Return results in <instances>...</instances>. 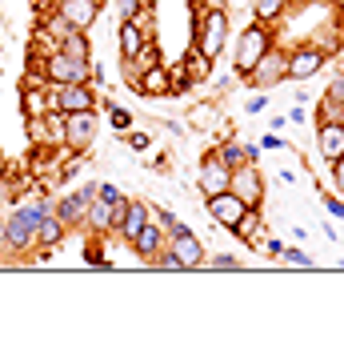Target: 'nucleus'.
Returning <instances> with one entry per match:
<instances>
[{"label":"nucleus","instance_id":"ea45409f","mask_svg":"<svg viewBox=\"0 0 344 353\" xmlns=\"http://www.w3.org/2000/svg\"><path fill=\"white\" fill-rule=\"evenodd\" d=\"M341 77H344V72H341Z\"/></svg>","mask_w":344,"mask_h":353},{"label":"nucleus","instance_id":"1a4fd4ad","mask_svg":"<svg viewBox=\"0 0 344 353\" xmlns=\"http://www.w3.org/2000/svg\"><path fill=\"white\" fill-rule=\"evenodd\" d=\"M92 137H96V109L88 112H65V145L68 149H88L92 145Z\"/></svg>","mask_w":344,"mask_h":353},{"label":"nucleus","instance_id":"4c0bfd02","mask_svg":"<svg viewBox=\"0 0 344 353\" xmlns=\"http://www.w3.org/2000/svg\"><path fill=\"white\" fill-rule=\"evenodd\" d=\"M332 4H341V8H344V0H332Z\"/></svg>","mask_w":344,"mask_h":353},{"label":"nucleus","instance_id":"4468645a","mask_svg":"<svg viewBox=\"0 0 344 353\" xmlns=\"http://www.w3.org/2000/svg\"><path fill=\"white\" fill-rule=\"evenodd\" d=\"M169 253L176 257V261H180V269H196V265L204 261V245L196 241L189 229H176V233H172Z\"/></svg>","mask_w":344,"mask_h":353},{"label":"nucleus","instance_id":"ddd939ff","mask_svg":"<svg viewBox=\"0 0 344 353\" xmlns=\"http://www.w3.org/2000/svg\"><path fill=\"white\" fill-rule=\"evenodd\" d=\"M129 201V197H125ZM125 201H105V197H92L88 201V213H85V225L88 229H96V233H105V229H116V217H120V209H125Z\"/></svg>","mask_w":344,"mask_h":353},{"label":"nucleus","instance_id":"f704fd0d","mask_svg":"<svg viewBox=\"0 0 344 353\" xmlns=\"http://www.w3.org/2000/svg\"><path fill=\"white\" fill-rule=\"evenodd\" d=\"M196 4H204V8H224V0H196Z\"/></svg>","mask_w":344,"mask_h":353},{"label":"nucleus","instance_id":"e433bc0d","mask_svg":"<svg viewBox=\"0 0 344 353\" xmlns=\"http://www.w3.org/2000/svg\"><path fill=\"white\" fill-rule=\"evenodd\" d=\"M0 245H4V229H0Z\"/></svg>","mask_w":344,"mask_h":353},{"label":"nucleus","instance_id":"7c9ffc66","mask_svg":"<svg viewBox=\"0 0 344 353\" xmlns=\"http://www.w3.org/2000/svg\"><path fill=\"white\" fill-rule=\"evenodd\" d=\"M108 117H112V129H129V125H132V117L125 109H112Z\"/></svg>","mask_w":344,"mask_h":353},{"label":"nucleus","instance_id":"dca6fc26","mask_svg":"<svg viewBox=\"0 0 344 353\" xmlns=\"http://www.w3.org/2000/svg\"><path fill=\"white\" fill-rule=\"evenodd\" d=\"M120 57L125 61H132V57H140L144 52V44H149V32L136 24V17H120Z\"/></svg>","mask_w":344,"mask_h":353},{"label":"nucleus","instance_id":"6e6552de","mask_svg":"<svg viewBox=\"0 0 344 353\" xmlns=\"http://www.w3.org/2000/svg\"><path fill=\"white\" fill-rule=\"evenodd\" d=\"M284 77H288V52H280V48H268L257 65H252V72H248V81H252L257 88L277 85V81H284Z\"/></svg>","mask_w":344,"mask_h":353},{"label":"nucleus","instance_id":"58836bf2","mask_svg":"<svg viewBox=\"0 0 344 353\" xmlns=\"http://www.w3.org/2000/svg\"><path fill=\"white\" fill-rule=\"evenodd\" d=\"M92 4H105V0H92Z\"/></svg>","mask_w":344,"mask_h":353},{"label":"nucleus","instance_id":"412c9836","mask_svg":"<svg viewBox=\"0 0 344 353\" xmlns=\"http://www.w3.org/2000/svg\"><path fill=\"white\" fill-rule=\"evenodd\" d=\"M65 221L56 217V213H52V209H44V217H41V225H36V245H41V249H52V245H61L65 241Z\"/></svg>","mask_w":344,"mask_h":353},{"label":"nucleus","instance_id":"c9c22d12","mask_svg":"<svg viewBox=\"0 0 344 353\" xmlns=\"http://www.w3.org/2000/svg\"><path fill=\"white\" fill-rule=\"evenodd\" d=\"M44 4H61V0H44Z\"/></svg>","mask_w":344,"mask_h":353},{"label":"nucleus","instance_id":"39448f33","mask_svg":"<svg viewBox=\"0 0 344 353\" xmlns=\"http://www.w3.org/2000/svg\"><path fill=\"white\" fill-rule=\"evenodd\" d=\"M268 48H272V37H268L264 24H252L248 32H240V44H237V72L240 77H248L252 65H257Z\"/></svg>","mask_w":344,"mask_h":353},{"label":"nucleus","instance_id":"20e7f679","mask_svg":"<svg viewBox=\"0 0 344 353\" xmlns=\"http://www.w3.org/2000/svg\"><path fill=\"white\" fill-rule=\"evenodd\" d=\"M48 109L56 112H88L96 109V92L85 85H48Z\"/></svg>","mask_w":344,"mask_h":353},{"label":"nucleus","instance_id":"423d86ee","mask_svg":"<svg viewBox=\"0 0 344 353\" xmlns=\"http://www.w3.org/2000/svg\"><path fill=\"white\" fill-rule=\"evenodd\" d=\"M248 213H252V209H248L233 189H224V193H213V197H208V217H213L220 229H240Z\"/></svg>","mask_w":344,"mask_h":353},{"label":"nucleus","instance_id":"cd10ccee","mask_svg":"<svg viewBox=\"0 0 344 353\" xmlns=\"http://www.w3.org/2000/svg\"><path fill=\"white\" fill-rule=\"evenodd\" d=\"M200 265H208V269H237V257H228V253H216V257H204Z\"/></svg>","mask_w":344,"mask_h":353},{"label":"nucleus","instance_id":"c85d7f7f","mask_svg":"<svg viewBox=\"0 0 344 353\" xmlns=\"http://www.w3.org/2000/svg\"><path fill=\"white\" fill-rule=\"evenodd\" d=\"M96 197H105V201H112V205H116V201H125V193H120L116 185H96Z\"/></svg>","mask_w":344,"mask_h":353},{"label":"nucleus","instance_id":"5701e85b","mask_svg":"<svg viewBox=\"0 0 344 353\" xmlns=\"http://www.w3.org/2000/svg\"><path fill=\"white\" fill-rule=\"evenodd\" d=\"M21 109H24V117H44L48 112V88H32V85H24V92H21Z\"/></svg>","mask_w":344,"mask_h":353},{"label":"nucleus","instance_id":"c756f323","mask_svg":"<svg viewBox=\"0 0 344 353\" xmlns=\"http://www.w3.org/2000/svg\"><path fill=\"white\" fill-rule=\"evenodd\" d=\"M280 257H284L288 265H312L308 261V253H301V249H280Z\"/></svg>","mask_w":344,"mask_h":353},{"label":"nucleus","instance_id":"f03ea898","mask_svg":"<svg viewBox=\"0 0 344 353\" xmlns=\"http://www.w3.org/2000/svg\"><path fill=\"white\" fill-rule=\"evenodd\" d=\"M44 209L48 205H24V209H17L12 217L4 221V245H12V249H32L36 245V225H41Z\"/></svg>","mask_w":344,"mask_h":353},{"label":"nucleus","instance_id":"9d476101","mask_svg":"<svg viewBox=\"0 0 344 353\" xmlns=\"http://www.w3.org/2000/svg\"><path fill=\"white\" fill-rule=\"evenodd\" d=\"M324 48H316V44H304V48H292L288 52V77L292 81H312L316 72L324 68Z\"/></svg>","mask_w":344,"mask_h":353},{"label":"nucleus","instance_id":"0eeeda50","mask_svg":"<svg viewBox=\"0 0 344 353\" xmlns=\"http://www.w3.org/2000/svg\"><path fill=\"white\" fill-rule=\"evenodd\" d=\"M228 189L237 193L248 209H257L260 197H264V181H260V169L252 165V161H244V165H237L233 173H228Z\"/></svg>","mask_w":344,"mask_h":353},{"label":"nucleus","instance_id":"7ed1b4c3","mask_svg":"<svg viewBox=\"0 0 344 353\" xmlns=\"http://www.w3.org/2000/svg\"><path fill=\"white\" fill-rule=\"evenodd\" d=\"M224 41H228V12L224 8H204V17H200V32H196V48L216 61L220 52H224Z\"/></svg>","mask_w":344,"mask_h":353},{"label":"nucleus","instance_id":"f257e3e1","mask_svg":"<svg viewBox=\"0 0 344 353\" xmlns=\"http://www.w3.org/2000/svg\"><path fill=\"white\" fill-rule=\"evenodd\" d=\"M41 77L48 85H85V81H92V61H76L56 48L41 61Z\"/></svg>","mask_w":344,"mask_h":353},{"label":"nucleus","instance_id":"473e14b6","mask_svg":"<svg viewBox=\"0 0 344 353\" xmlns=\"http://www.w3.org/2000/svg\"><path fill=\"white\" fill-rule=\"evenodd\" d=\"M144 8V0H120V17H136Z\"/></svg>","mask_w":344,"mask_h":353},{"label":"nucleus","instance_id":"f3484780","mask_svg":"<svg viewBox=\"0 0 344 353\" xmlns=\"http://www.w3.org/2000/svg\"><path fill=\"white\" fill-rule=\"evenodd\" d=\"M129 245H132V253H140V257H156V253L164 249V225L149 217L144 221V229H140Z\"/></svg>","mask_w":344,"mask_h":353},{"label":"nucleus","instance_id":"b1692460","mask_svg":"<svg viewBox=\"0 0 344 353\" xmlns=\"http://www.w3.org/2000/svg\"><path fill=\"white\" fill-rule=\"evenodd\" d=\"M208 68H213V61H208L200 48H193V52L184 57V77H189V81H196V85H200V81H208Z\"/></svg>","mask_w":344,"mask_h":353},{"label":"nucleus","instance_id":"4be33fe9","mask_svg":"<svg viewBox=\"0 0 344 353\" xmlns=\"http://www.w3.org/2000/svg\"><path fill=\"white\" fill-rule=\"evenodd\" d=\"M56 48L68 52V57H76V61H92V44H88V37L80 32V28H68L65 37L56 41Z\"/></svg>","mask_w":344,"mask_h":353},{"label":"nucleus","instance_id":"a878e982","mask_svg":"<svg viewBox=\"0 0 344 353\" xmlns=\"http://www.w3.org/2000/svg\"><path fill=\"white\" fill-rule=\"evenodd\" d=\"M252 8H257V21H260V24H268V21H277L280 12L288 8V0H257Z\"/></svg>","mask_w":344,"mask_h":353},{"label":"nucleus","instance_id":"9b49d317","mask_svg":"<svg viewBox=\"0 0 344 353\" xmlns=\"http://www.w3.org/2000/svg\"><path fill=\"white\" fill-rule=\"evenodd\" d=\"M228 173H233V169H228V165H224L216 153H208V157H204V165H200V176H196L200 193H204V197L224 193V189H228Z\"/></svg>","mask_w":344,"mask_h":353},{"label":"nucleus","instance_id":"bb28decb","mask_svg":"<svg viewBox=\"0 0 344 353\" xmlns=\"http://www.w3.org/2000/svg\"><path fill=\"white\" fill-rule=\"evenodd\" d=\"M65 32H68V21L61 17V12H52V17L44 21V37H48V41H61Z\"/></svg>","mask_w":344,"mask_h":353},{"label":"nucleus","instance_id":"f8f14e48","mask_svg":"<svg viewBox=\"0 0 344 353\" xmlns=\"http://www.w3.org/2000/svg\"><path fill=\"white\" fill-rule=\"evenodd\" d=\"M56 12L68 21V28L88 32V28L96 24V17H100V4H92V0H61V4H56Z\"/></svg>","mask_w":344,"mask_h":353},{"label":"nucleus","instance_id":"a211bd4d","mask_svg":"<svg viewBox=\"0 0 344 353\" xmlns=\"http://www.w3.org/2000/svg\"><path fill=\"white\" fill-rule=\"evenodd\" d=\"M144 221H149V205H144V201H125V209H120V217H116V229H120L125 241H132V237L144 229Z\"/></svg>","mask_w":344,"mask_h":353},{"label":"nucleus","instance_id":"393cba45","mask_svg":"<svg viewBox=\"0 0 344 353\" xmlns=\"http://www.w3.org/2000/svg\"><path fill=\"white\" fill-rule=\"evenodd\" d=\"M216 157H220L228 169H237V165H244V161H248V149H244V145H237V141H224V145L216 149Z\"/></svg>","mask_w":344,"mask_h":353},{"label":"nucleus","instance_id":"2eb2a0df","mask_svg":"<svg viewBox=\"0 0 344 353\" xmlns=\"http://www.w3.org/2000/svg\"><path fill=\"white\" fill-rule=\"evenodd\" d=\"M136 88L144 92V97H169L172 92V72L160 61H152V65L140 68V77H136Z\"/></svg>","mask_w":344,"mask_h":353},{"label":"nucleus","instance_id":"aec40b11","mask_svg":"<svg viewBox=\"0 0 344 353\" xmlns=\"http://www.w3.org/2000/svg\"><path fill=\"white\" fill-rule=\"evenodd\" d=\"M96 197V185L92 189H85V193H76V197H65L61 205H56V217L65 221V225H76V221H85L88 213V201Z\"/></svg>","mask_w":344,"mask_h":353},{"label":"nucleus","instance_id":"6ab92c4d","mask_svg":"<svg viewBox=\"0 0 344 353\" xmlns=\"http://www.w3.org/2000/svg\"><path fill=\"white\" fill-rule=\"evenodd\" d=\"M316 149H321L324 161H336V157H344V125H341V121H324L321 137H316Z\"/></svg>","mask_w":344,"mask_h":353},{"label":"nucleus","instance_id":"72a5a7b5","mask_svg":"<svg viewBox=\"0 0 344 353\" xmlns=\"http://www.w3.org/2000/svg\"><path fill=\"white\" fill-rule=\"evenodd\" d=\"M328 209H332V213H336V217H344V205L336 197H328Z\"/></svg>","mask_w":344,"mask_h":353},{"label":"nucleus","instance_id":"2f4dec72","mask_svg":"<svg viewBox=\"0 0 344 353\" xmlns=\"http://www.w3.org/2000/svg\"><path fill=\"white\" fill-rule=\"evenodd\" d=\"M332 181H336V189H341V197H344V157L332 161Z\"/></svg>","mask_w":344,"mask_h":353}]
</instances>
